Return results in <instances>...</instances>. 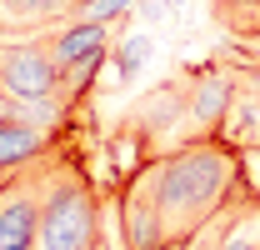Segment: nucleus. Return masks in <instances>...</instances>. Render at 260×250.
<instances>
[{
  "label": "nucleus",
  "instance_id": "10",
  "mask_svg": "<svg viewBox=\"0 0 260 250\" xmlns=\"http://www.w3.org/2000/svg\"><path fill=\"white\" fill-rule=\"evenodd\" d=\"M130 5H135V0H85V5L70 10V20H105V25H120V15H125Z\"/></svg>",
  "mask_w": 260,
  "mask_h": 250
},
{
  "label": "nucleus",
  "instance_id": "6",
  "mask_svg": "<svg viewBox=\"0 0 260 250\" xmlns=\"http://www.w3.org/2000/svg\"><path fill=\"white\" fill-rule=\"evenodd\" d=\"M65 20L60 0H0V40H20V35L55 30Z\"/></svg>",
  "mask_w": 260,
  "mask_h": 250
},
{
  "label": "nucleus",
  "instance_id": "9",
  "mask_svg": "<svg viewBox=\"0 0 260 250\" xmlns=\"http://www.w3.org/2000/svg\"><path fill=\"white\" fill-rule=\"evenodd\" d=\"M150 50H155V40H150V35H145V30H130L125 40L110 50V60H115V75H120V80H135V75H140V65L150 60Z\"/></svg>",
  "mask_w": 260,
  "mask_h": 250
},
{
  "label": "nucleus",
  "instance_id": "3",
  "mask_svg": "<svg viewBox=\"0 0 260 250\" xmlns=\"http://www.w3.org/2000/svg\"><path fill=\"white\" fill-rule=\"evenodd\" d=\"M60 90V65L50 55V40L20 35V40H0V100H35V95Z\"/></svg>",
  "mask_w": 260,
  "mask_h": 250
},
{
  "label": "nucleus",
  "instance_id": "12",
  "mask_svg": "<svg viewBox=\"0 0 260 250\" xmlns=\"http://www.w3.org/2000/svg\"><path fill=\"white\" fill-rule=\"evenodd\" d=\"M165 5H185V0H165Z\"/></svg>",
  "mask_w": 260,
  "mask_h": 250
},
{
  "label": "nucleus",
  "instance_id": "5",
  "mask_svg": "<svg viewBox=\"0 0 260 250\" xmlns=\"http://www.w3.org/2000/svg\"><path fill=\"white\" fill-rule=\"evenodd\" d=\"M45 40H50L55 65L65 70V65L85 60V55L110 50V45H115V25H105V20H65V25H55V30H45Z\"/></svg>",
  "mask_w": 260,
  "mask_h": 250
},
{
  "label": "nucleus",
  "instance_id": "2",
  "mask_svg": "<svg viewBox=\"0 0 260 250\" xmlns=\"http://www.w3.org/2000/svg\"><path fill=\"white\" fill-rule=\"evenodd\" d=\"M35 250H100V190L70 155L55 165L45 185Z\"/></svg>",
  "mask_w": 260,
  "mask_h": 250
},
{
  "label": "nucleus",
  "instance_id": "4",
  "mask_svg": "<svg viewBox=\"0 0 260 250\" xmlns=\"http://www.w3.org/2000/svg\"><path fill=\"white\" fill-rule=\"evenodd\" d=\"M185 85V110H190V130L195 135H215L220 125H225L230 105H235V75H230L225 60H210V65H195L190 75L180 80Z\"/></svg>",
  "mask_w": 260,
  "mask_h": 250
},
{
  "label": "nucleus",
  "instance_id": "11",
  "mask_svg": "<svg viewBox=\"0 0 260 250\" xmlns=\"http://www.w3.org/2000/svg\"><path fill=\"white\" fill-rule=\"evenodd\" d=\"M60 5H65V20H70V10H75V5H85V0H60Z\"/></svg>",
  "mask_w": 260,
  "mask_h": 250
},
{
  "label": "nucleus",
  "instance_id": "7",
  "mask_svg": "<svg viewBox=\"0 0 260 250\" xmlns=\"http://www.w3.org/2000/svg\"><path fill=\"white\" fill-rule=\"evenodd\" d=\"M45 150H55L45 130H35V125H25V120L0 115V175H10V170H20V165L40 160Z\"/></svg>",
  "mask_w": 260,
  "mask_h": 250
},
{
  "label": "nucleus",
  "instance_id": "8",
  "mask_svg": "<svg viewBox=\"0 0 260 250\" xmlns=\"http://www.w3.org/2000/svg\"><path fill=\"white\" fill-rule=\"evenodd\" d=\"M215 20L225 30L245 35V40H260V0H210Z\"/></svg>",
  "mask_w": 260,
  "mask_h": 250
},
{
  "label": "nucleus",
  "instance_id": "1",
  "mask_svg": "<svg viewBox=\"0 0 260 250\" xmlns=\"http://www.w3.org/2000/svg\"><path fill=\"white\" fill-rule=\"evenodd\" d=\"M240 185H245V155L220 130L215 135H190V140H175L165 150L140 155L135 175L125 180V190L145 195L150 210L160 215L165 235H170V250L180 245L200 220L215 215Z\"/></svg>",
  "mask_w": 260,
  "mask_h": 250
}]
</instances>
